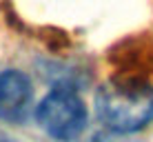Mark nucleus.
Segmentation results:
<instances>
[{
	"label": "nucleus",
	"mask_w": 153,
	"mask_h": 142,
	"mask_svg": "<svg viewBox=\"0 0 153 142\" xmlns=\"http://www.w3.org/2000/svg\"><path fill=\"white\" fill-rule=\"evenodd\" d=\"M0 142H16V140H11L9 135H4V133H0Z\"/></svg>",
	"instance_id": "obj_4"
},
{
	"label": "nucleus",
	"mask_w": 153,
	"mask_h": 142,
	"mask_svg": "<svg viewBox=\"0 0 153 142\" xmlns=\"http://www.w3.org/2000/svg\"><path fill=\"white\" fill-rule=\"evenodd\" d=\"M87 104L71 87H56L36 107V120L47 135L71 142L87 129Z\"/></svg>",
	"instance_id": "obj_2"
},
{
	"label": "nucleus",
	"mask_w": 153,
	"mask_h": 142,
	"mask_svg": "<svg viewBox=\"0 0 153 142\" xmlns=\"http://www.w3.org/2000/svg\"><path fill=\"white\" fill-rule=\"evenodd\" d=\"M33 104V85L29 76L18 69L0 71V120L22 122L31 113Z\"/></svg>",
	"instance_id": "obj_3"
},
{
	"label": "nucleus",
	"mask_w": 153,
	"mask_h": 142,
	"mask_svg": "<svg viewBox=\"0 0 153 142\" xmlns=\"http://www.w3.org/2000/svg\"><path fill=\"white\" fill-rule=\"evenodd\" d=\"M100 122L113 133H135L153 122V87L138 80H115L96 96Z\"/></svg>",
	"instance_id": "obj_1"
}]
</instances>
